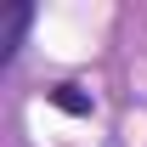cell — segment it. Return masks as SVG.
Returning a JSON list of instances; mask_svg holds the SVG:
<instances>
[{
  "instance_id": "1",
  "label": "cell",
  "mask_w": 147,
  "mask_h": 147,
  "mask_svg": "<svg viewBox=\"0 0 147 147\" xmlns=\"http://www.w3.org/2000/svg\"><path fill=\"white\" fill-rule=\"evenodd\" d=\"M28 23H34V6H6V11H0V68H6V62H11V57H17V45H23V34H28Z\"/></svg>"
},
{
  "instance_id": "2",
  "label": "cell",
  "mask_w": 147,
  "mask_h": 147,
  "mask_svg": "<svg viewBox=\"0 0 147 147\" xmlns=\"http://www.w3.org/2000/svg\"><path fill=\"white\" fill-rule=\"evenodd\" d=\"M45 102H51V108H62V113H74V119H85V113L96 108L79 85H51V91H45Z\"/></svg>"
}]
</instances>
